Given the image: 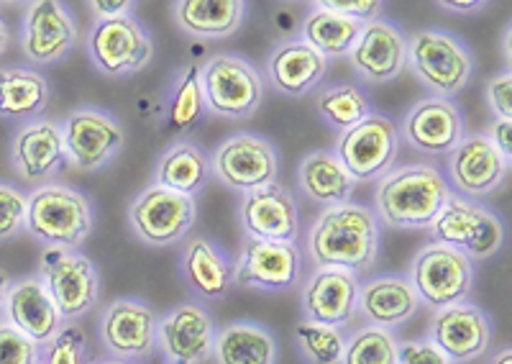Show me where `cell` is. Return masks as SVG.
I'll return each instance as SVG.
<instances>
[{"label":"cell","mask_w":512,"mask_h":364,"mask_svg":"<svg viewBox=\"0 0 512 364\" xmlns=\"http://www.w3.org/2000/svg\"><path fill=\"white\" fill-rule=\"evenodd\" d=\"M438 6L456 13H477V11H484L487 3H482V0H441Z\"/></svg>","instance_id":"47"},{"label":"cell","mask_w":512,"mask_h":364,"mask_svg":"<svg viewBox=\"0 0 512 364\" xmlns=\"http://www.w3.org/2000/svg\"><path fill=\"white\" fill-rule=\"evenodd\" d=\"M26 213H29V195L0 182V241L26 229Z\"/></svg>","instance_id":"40"},{"label":"cell","mask_w":512,"mask_h":364,"mask_svg":"<svg viewBox=\"0 0 512 364\" xmlns=\"http://www.w3.org/2000/svg\"><path fill=\"white\" fill-rule=\"evenodd\" d=\"M88 57L108 77L134 75L152 62L154 42L134 13L103 18L90 26Z\"/></svg>","instance_id":"9"},{"label":"cell","mask_w":512,"mask_h":364,"mask_svg":"<svg viewBox=\"0 0 512 364\" xmlns=\"http://www.w3.org/2000/svg\"><path fill=\"white\" fill-rule=\"evenodd\" d=\"M303 277V254L297 244L246 236L233 272V285L264 293H287Z\"/></svg>","instance_id":"13"},{"label":"cell","mask_w":512,"mask_h":364,"mask_svg":"<svg viewBox=\"0 0 512 364\" xmlns=\"http://www.w3.org/2000/svg\"><path fill=\"white\" fill-rule=\"evenodd\" d=\"M149 364H169L167 359H154V362H149Z\"/></svg>","instance_id":"52"},{"label":"cell","mask_w":512,"mask_h":364,"mask_svg":"<svg viewBox=\"0 0 512 364\" xmlns=\"http://www.w3.org/2000/svg\"><path fill=\"white\" fill-rule=\"evenodd\" d=\"M489 364H512V349L505 347L502 352H497Z\"/></svg>","instance_id":"49"},{"label":"cell","mask_w":512,"mask_h":364,"mask_svg":"<svg viewBox=\"0 0 512 364\" xmlns=\"http://www.w3.org/2000/svg\"><path fill=\"white\" fill-rule=\"evenodd\" d=\"M451 193L454 190L438 167H400L379 180L374 216L392 229H431Z\"/></svg>","instance_id":"2"},{"label":"cell","mask_w":512,"mask_h":364,"mask_svg":"<svg viewBox=\"0 0 512 364\" xmlns=\"http://www.w3.org/2000/svg\"><path fill=\"white\" fill-rule=\"evenodd\" d=\"M39 364H90L88 362V336L77 321L64 323L59 334L41 352Z\"/></svg>","instance_id":"39"},{"label":"cell","mask_w":512,"mask_h":364,"mask_svg":"<svg viewBox=\"0 0 512 364\" xmlns=\"http://www.w3.org/2000/svg\"><path fill=\"white\" fill-rule=\"evenodd\" d=\"M205 108L221 118H249L264 100L262 75L251 62L231 52L213 54L200 67Z\"/></svg>","instance_id":"5"},{"label":"cell","mask_w":512,"mask_h":364,"mask_svg":"<svg viewBox=\"0 0 512 364\" xmlns=\"http://www.w3.org/2000/svg\"><path fill=\"white\" fill-rule=\"evenodd\" d=\"M326 70L328 59L320 57L303 39H290V42L277 44L267 62V72L274 90L287 95V98H300V95L318 88L320 80L326 77Z\"/></svg>","instance_id":"27"},{"label":"cell","mask_w":512,"mask_h":364,"mask_svg":"<svg viewBox=\"0 0 512 364\" xmlns=\"http://www.w3.org/2000/svg\"><path fill=\"white\" fill-rule=\"evenodd\" d=\"M318 113L331 129L349 131L372 113L367 93L351 83L331 85L318 95Z\"/></svg>","instance_id":"35"},{"label":"cell","mask_w":512,"mask_h":364,"mask_svg":"<svg viewBox=\"0 0 512 364\" xmlns=\"http://www.w3.org/2000/svg\"><path fill=\"white\" fill-rule=\"evenodd\" d=\"M397 364H451V359L431 339H418L402 341L400 352H397Z\"/></svg>","instance_id":"43"},{"label":"cell","mask_w":512,"mask_h":364,"mask_svg":"<svg viewBox=\"0 0 512 364\" xmlns=\"http://www.w3.org/2000/svg\"><path fill=\"white\" fill-rule=\"evenodd\" d=\"M210 162H213V175L239 193L264 188L269 182H277L280 175V157L272 141L251 131L228 136Z\"/></svg>","instance_id":"12"},{"label":"cell","mask_w":512,"mask_h":364,"mask_svg":"<svg viewBox=\"0 0 512 364\" xmlns=\"http://www.w3.org/2000/svg\"><path fill=\"white\" fill-rule=\"evenodd\" d=\"M400 341L390 329L364 326L346 339L341 364H397Z\"/></svg>","instance_id":"38"},{"label":"cell","mask_w":512,"mask_h":364,"mask_svg":"<svg viewBox=\"0 0 512 364\" xmlns=\"http://www.w3.org/2000/svg\"><path fill=\"white\" fill-rule=\"evenodd\" d=\"M205 111V98H203V85H200V65L190 62L182 72L180 83H177L172 103H169V129L177 134H187L200 124Z\"/></svg>","instance_id":"36"},{"label":"cell","mask_w":512,"mask_h":364,"mask_svg":"<svg viewBox=\"0 0 512 364\" xmlns=\"http://www.w3.org/2000/svg\"><path fill=\"white\" fill-rule=\"evenodd\" d=\"M154 185L172 190V193L198 198L210 180H213V162L210 154L195 141H177L164 149L154 170Z\"/></svg>","instance_id":"29"},{"label":"cell","mask_w":512,"mask_h":364,"mask_svg":"<svg viewBox=\"0 0 512 364\" xmlns=\"http://www.w3.org/2000/svg\"><path fill=\"white\" fill-rule=\"evenodd\" d=\"M487 139L492 141L497 152H500L502 157L510 162V157H512V121H500V118H497L495 124H492V129H489Z\"/></svg>","instance_id":"45"},{"label":"cell","mask_w":512,"mask_h":364,"mask_svg":"<svg viewBox=\"0 0 512 364\" xmlns=\"http://www.w3.org/2000/svg\"><path fill=\"white\" fill-rule=\"evenodd\" d=\"M402 136L415 152L443 157L454 152L466 136L464 116L454 100L425 98L408 111L402 121Z\"/></svg>","instance_id":"19"},{"label":"cell","mask_w":512,"mask_h":364,"mask_svg":"<svg viewBox=\"0 0 512 364\" xmlns=\"http://www.w3.org/2000/svg\"><path fill=\"white\" fill-rule=\"evenodd\" d=\"M241 224L251 239L295 244L300 236V211L280 180L249 190L241 200Z\"/></svg>","instance_id":"21"},{"label":"cell","mask_w":512,"mask_h":364,"mask_svg":"<svg viewBox=\"0 0 512 364\" xmlns=\"http://www.w3.org/2000/svg\"><path fill=\"white\" fill-rule=\"evenodd\" d=\"M6 49H8V29H6V24L0 21V54L6 52Z\"/></svg>","instance_id":"50"},{"label":"cell","mask_w":512,"mask_h":364,"mask_svg":"<svg viewBox=\"0 0 512 364\" xmlns=\"http://www.w3.org/2000/svg\"><path fill=\"white\" fill-rule=\"evenodd\" d=\"M198 221L195 198L172 193L162 185H149L128 206V224L149 247H172L185 239Z\"/></svg>","instance_id":"10"},{"label":"cell","mask_w":512,"mask_h":364,"mask_svg":"<svg viewBox=\"0 0 512 364\" xmlns=\"http://www.w3.org/2000/svg\"><path fill=\"white\" fill-rule=\"evenodd\" d=\"M313 8L351 18V21H359V24H369V21L379 18L382 3L379 0H318V3H313Z\"/></svg>","instance_id":"42"},{"label":"cell","mask_w":512,"mask_h":364,"mask_svg":"<svg viewBox=\"0 0 512 364\" xmlns=\"http://www.w3.org/2000/svg\"><path fill=\"white\" fill-rule=\"evenodd\" d=\"M408 280L425 306L441 311L469 298L474 288V265L459 249L431 241L415 254Z\"/></svg>","instance_id":"7"},{"label":"cell","mask_w":512,"mask_h":364,"mask_svg":"<svg viewBox=\"0 0 512 364\" xmlns=\"http://www.w3.org/2000/svg\"><path fill=\"white\" fill-rule=\"evenodd\" d=\"M67 162L64 134L52 121H34L13 139V165L21 180L41 182L59 172Z\"/></svg>","instance_id":"26"},{"label":"cell","mask_w":512,"mask_h":364,"mask_svg":"<svg viewBox=\"0 0 512 364\" xmlns=\"http://www.w3.org/2000/svg\"><path fill=\"white\" fill-rule=\"evenodd\" d=\"M88 8L98 16V21H103V18L128 16V11L134 8V3H131V0H90Z\"/></svg>","instance_id":"46"},{"label":"cell","mask_w":512,"mask_h":364,"mask_svg":"<svg viewBox=\"0 0 512 364\" xmlns=\"http://www.w3.org/2000/svg\"><path fill=\"white\" fill-rule=\"evenodd\" d=\"M379 221L361 203L331 206L308 231V254L315 267H336L351 275H367L379 257Z\"/></svg>","instance_id":"1"},{"label":"cell","mask_w":512,"mask_h":364,"mask_svg":"<svg viewBox=\"0 0 512 364\" xmlns=\"http://www.w3.org/2000/svg\"><path fill=\"white\" fill-rule=\"evenodd\" d=\"M346 331L303 321L295 326V341L308 364H341L346 352Z\"/></svg>","instance_id":"37"},{"label":"cell","mask_w":512,"mask_h":364,"mask_svg":"<svg viewBox=\"0 0 512 364\" xmlns=\"http://www.w3.org/2000/svg\"><path fill=\"white\" fill-rule=\"evenodd\" d=\"M213 357L218 364H277L280 347L262 323L233 321L216 334Z\"/></svg>","instance_id":"32"},{"label":"cell","mask_w":512,"mask_h":364,"mask_svg":"<svg viewBox=\"0 0 512 364\" xmlns=\"http://www.w3.org/2000/svg\"><path fill=\"white\" fill-rule=\"evenodd\" d=\"M361 26L364 24H359V21L313 8V13L305 18L303 24V42L313 47L323 59L349 57L356 39H359Z\"/></svg>","instance_id":"34"},{"label":"cell","mask_w":512,"mask_h":364,"mask_svg":"<svg viewBox=\"0 0 512 364\" xmlns=\"http://www.w3.org/2000/svg\"><path fill=\"white\" fill-rule=\"evenodd\" d=\"M26 231L47 247L77 252L93 231L90 200L75 188L44 185L29 195Z\"/></svg>","instance_id":"3"},{"label":"cell","mask_w":512,"mask_h":364,"mask_svg":"<svg viewBox=\"0 0 512 364\" xmlns=\"http://www.w3.org/2000/svg\"><path fill=\"white\" fill-rule=\"evenodd\" d=\"M397 147H400V136L395 121L382 113H369L361 124L338 136L333 152L356 182H369L392 170Z\"/></svg>","instance_id":"11"},{"label":"cell","mask_w":512,"mask_h":364,"mask_svg":"<svg viewBox=\"0 0 512 364\" xmlns=\"http://www.w3.org/2000/svg\"><path fill=\"white\" fill-rule=\"evenodd\" d=\"M6 313L13 329L29 336L39 347L49 344L64 326L44 282L36 280V277L18 280L16 285L8 288Z\"/></svg>","instance_id":"25"},{"label":"cell","mask_w":512,"mask_h":364,"mask_svg":"<svg viewBox=\"0 0 512 364\" xmlns=\"http://www.w3.org/2000/svg\"><path fill=\"white\" fill-rule=\"evenodd\" d=\"M431 236L436 244L459 249L469 259H487L505 244V226L487 206L451 193L431 224Z\"/></svg>","instance_id":"8"},{"label":"cell","mask_w":512,"mask_h":364,"mask_svg":"<svg viewBox=\"0 0 512 364\" xmlns=\"http://www.w3.org/2000/svg\"><path fill=\"white\" fill-rule=\"evenodd\" d=\"M349 59L361 80L374 85L390 83L408 65V39L392 21L374 18L361 26Z\"/></svg>","instance_id":"17"},{"label":"cell","mask_w":512,"mask_h":364,"mask_svg":"<svg viewBox=\"0 0 512 364\" xmlns=\"http://www.w3.org/2000/svg\"><path fill=\"white\" fill-rule=\"evenodd\" d=\"M8 288H11V275H8L6 270H0V308L6 306Z\"/></svg>","instance_id":"48"},{"label":"cell","mask_w":512,"mask_h":364,"mask_svg":"<svg viewBox=\"0 0 512 364\" xmlns=\"http://www.w3.org/2000/svg\"><path fill=\"white\" fill-rule=\"evenodd\" d=\"M428 339L451 359V364H464L487 352L492 344V323L482 308L464 300L433 313Z\"/></svg>","instance_id":"18"},{"label":"cell","mask_w":512,"mask_h":364,"mask_svg":"<svg viewBox=\"0 0 512 364\" xmlns=\"http://www.w3.org/2000/svg\"><path fill=\"white\" fill-rule=\"evenodd\" d=\"M41 347L11 323H0V364H39Z\"/></svg>","instance_id":"41"},{"label":"cell","mask_w":512,"mask_h":364,"mask_svg":"<svg viewBox=\"0 0 512 364\" xmlns=\"http://www.w3.org/2000/svg\"><path fill=\"white\" fill-rule=\"evenodd\" d=\"M415 77L438 98L451 100L469 85L474 72L472 49L446 29H423L408 42Z\"/></svg>","instance_id":"4"},{"label":"cell","mask_w":512,"mask_h":364,"mask_svg":"<svg viewBox=\"0 0 512 364\" xmlns=\"http://www.w3.org/2000/svg\"><path fill=\"white\" fill-rule=\"evenodd\" d=\"M49 103V83L39 72L24 67L0 70V116H39Z\"/></svg>","instance_id":"33"},{"label":"cell","mask_w":512,"mask_h":364,"mask_svg":"<svg viewBox=\"0 0 512 364\" xmlns=\"http://www.w3.org/2000/svg\"><path fill=\"white\" fill-rule=\"evenodd\" d=\"M216 326L198 303H180L159 318L157 349L169 364H203L213 357Z\"/></svg>","instance_id":"16"},{"label":"cell","mask_w":512,"mask_h":364,"mask_svg":"<svg viewBox=\"0 0 512 364\" xmlns=\"http://www.w3.org/2000/svg\"><path fill=\"white\" fill-rule=\"evenodd\" d=\"M359 277L336 267H315L303 288L305 318L333 329H344L359 306Z\"/></svg>","instance_id":"23"},{"label":"cell","mask_w":512,"mask_h":364,"mask_svg":"<svg viewBox=\"0 0 512 364\" xmlns=\"http://www.w3.org/2000/svg\"><path fill=\"white\" fill-rule=\"evenodd\" d=\"M182 272L195 295L205 300H221L236 288L233 285L236 267H233L231 257L205 236H195L187 241L185 252H182Z\"/></svg>","instance_id":"28"},{"label":"cell","mask_w":512,"mask_h":364,"mask_svg":"<svg viewBox=\"0 0 512 364\" xmlns=\"http://www.w3.org/2000/svg\"><path fill=\"white\" fill-rule=\"evenodd\" d=\"M95 364H128V362H123V359L111 357V359H98V362H95Z\"/></svg>","instance_id":"51"},{"label":"cell","mask_w":512,"mask_h":364,"mask_svg":"<svg viewBox=\"0 0 512 364\" xmlns=\"http://www.w3.org/2000/svg\"><path fill=\"white\" fill-rule=\"evenodd\" d=\"M159 316L139 298H118L100 318L105 349L123 362H139L157 352Z\"/></svg>","instance_id":"15"},{"label":"cell","mask_w":512,"mask_h":364,"mask_svg":"<svg viewBox=\"0 0 512 364\" xmlns=\"http://www.w3.org/2000/svg\"><path fill=\"white\" fill-rule=\"evenodd\" d=\"M418 308L420 298L413 282L405 275H377L361 282L356 313H361L369 326L392 331L402 323H408L418 313Z\"/></svg>","instance_id":"24"},{"label":"cell","mask_w":512,"mask_h":364,"mask_svg":"<svg viewBox=\"0 0 512 364\" xmlns=\"http://www.w3.org/2000/svg\"><path fill=\"white\" fill-rule=\"evenodd\" d=\"M448 157H451L448 172H451L456 195L469 200L495 193L510 170V162L497 152L487 134L464 136L459 147Z\"/></svg>","instance_id":"20"},{"label":"cell","mask_w":512,"mask_h":364,"mask_svg":"<svg viewBox=\"0 0 512 364\" xmlns=\"http://www.w3.org/2000/svg\"><path fill=\"white\" fill-rule=\"evenodd\" d=\"M177 29L198 39H226L244 24L241 0H180L172 6Z\"/></svg>","instance_id":"31"},{"label":"cell","mask_w":512,"mask_h":364,"mask_svg":"<svg viewBox=\"0 0 512 364\" xmlns=\"http://www.w3.org/2000/svg\"><path fill=\"white\" fill-rule=\"evenodd\" d=\"M297 182H300V190H303L305 198L326 208L351 203V195H354L356 188V180L346 172L338 154L331 152V149L310 152L300 162Z\"/></svg>","instance_id":"30"},{"label":"cell","mask_w":512,"mask_h":364,"mask_svg":"<svg viewBox=\"0 0 512 364\" xmlns=\"http://www.w3.org/2000/svg\"><path fill=\"white\" fill-rule=\"evenodd\" d=\"M44 288L64 323L88 316L100 298V275L93 259L75 249L49 247L41 254Z\"/></svg>","instance_id":"6"},{"label":"cell","mask_w":512,"mask_h":364,"mask_svg":"<svg viewBox=\"0 0 512 364\" xmlns=\"http://www.w3.org/2000/svg\"><path fill=\"white\" fill-rule=\"evenodd\" d=\"M77 24L59 0H36L24 18V52L34 65H54L75 49Z\"/></svg>","instance_id":"22"},{"label":"cell","mask_w":512,"mask_h":364,"mask_svg":"<svg viewBox=\"0 0 512 364\" xmlns=\"http://www.w3.org/2000/svg\"><path fill=\"white\" fill-rule=\"evenodd\" d=\"M487 103L500 121H510L512 116V77L510 72H500L487 83Z\"/></svg>","instance_id":"44"},{"label":"cell","mask_w":512,"mask_h":364,"mask_svg":"<svg viewBox=\"0 0 512 364\" xmlns=\"http://www.w3.org/2000/svg\"><path fill=\"white\" fill-rule=\"evenodd\" d=\"M62 134L67 162L82 172L111 165L126 141V131L111 113L90 106L72 111L64 121Z\"/></svg>","instance_id":"14"}]
</instances>
